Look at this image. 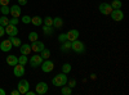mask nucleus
Wrapping results in <instances>:
<instances>
[{
    "label": "nucleus",
    "instance_id": "33",
    "mask_svg": "<svg viewBox=\"0 0 129 95\" xmlns=\"http://www.w3.org/2000/svg\"><path fill=\"white\" fill-rule=\"evenodd\" d=\"M67 83H69V86H70L71 89H74L75 86H76V80H74V78H72V80H70V81L67 80Z\"/></svg>",
    "mask_w": 129,
    "mask_h": 95
},
{
    "label": "nucleus",
    "instance_id": "12",
    "mask_svg": "<svg viewBox=\"0 0 129 95\" xmlns=\"http://www.w3.org/2000/svg\"><path fill=\"white\" fill-rule=\"evenodd\" d=\"M66 35H67V40L72 43V41H75V40H78V39H79L80 32H79L78 30H75V28H74V30H70L69 32H66Z\"/></svg>",
    "mask_w": 129,
    "mask_h": 95
},
{
    "label": "nucleus",
    "instance_id": "21",
    "mask_svg": "<svg viewBox=\"0 0 129 95\" xmlns=\"http://www.w3.org/2000/svg\"><path fill=\"white\" fill-rule=\"evenodd\" d=\"M110 5H111V8H112V9H121L123 3H121V0H112Z\"/></svg>",
    "mask_w": 129,
    "mask_h": 95
},
{
    "label": "nucleus",
    "instance_id": "10",
    "mask_svg": "<svg viewBox=\"0 0 129 95\" xmlns=\"http://www.w3.org/2000/svg\"><path fill=\"white\" fill-rule=\"evenodd\" d=\"M5 28V34L7 35H9V36H16V35H18V28H17V26H14V25H8V26H5L4 27Z\"/></svg>",
    "mask_w": 129,
    "mask_h": 95
},
{
    "label": "nucleus",
    "instance_id": "3",
    "mask_svg": "<svg viewBox=\"0 0 129 95\" xmlns=\"http://www.w3.org/2000/svg\"><path fill=\"white\" fill-rule=\"evenodd\" d=\"M40 67H41V71L44 73H49V72H52L53 69H54V62H52L49 59H44Z\"/></svg>",
    "mask_w": 129,
    "mask_h": 95
},
{
    "label": "nucleus",
    "instance_id": "28",
    "mask_svg": "<svg viewBox=\"0 0 129 95\" xmlns=\"http://www.w3.org/2000/svg\"><path fill=\"white\" fill-rule=\"evenodd\" d=\"M0 25H2L3 27L8 26L9 25V18L7 16H2V17H0Z\"/></svg>",
    "mask_w": 129,
    "mask_h": 95
},
{
    "label": "nucleus",
    "instance_id": "18",
    "mask_svg": "<svg viewBox=\"0 0 129 95\" xmlns=\"http://www.w3.org/2000/svg\"><path fill=\"white\" fill-rule=\"evenodd\" d=\"M7 63H8V66H16L17 63H18V58L16 55H8L7 57Z\"/></svg>",
    "mask_w": 129,
    "mask_h": 95
},
{
    "label": "nucleus",
    "instance_id": "19",
    "mask_svg": "<svg viewBox=\"0 0 129 95\" xmlns=\"http://www.w3.org/2000/svg\"><path fill=\"white\" fill-rule=\"evenodd\" d=\"M9 40H10V43H12V45L16 46V48H19L22 45V41H21V39H18L17 36H10Z\"/></svg>",
    "mask_w": 129,
    "mask_h": 95
},
{
    "label": "nucleus",
    "instance_id": "24",
    "mask_svg": "<svg viewBox=\"0 0 129 95\" xmlns=\"http://www.w3.org/2000/svg\"><path fill=\"white\" fill-rule=\"evenodd\" d=\"M39 54L41 55V58H43V59H49V57H50V51H49L48 49H45V48H44V49H43V50L39 53Z\"/></svg>",
    "mask_w": 129,
    "mask_h": 95
},
{
    "label": "nucleus",
    "instance_id": "26",
    "mask_svg": "<svg viewBox=\"0 0 129 95\" xmlns=\"http://www.w3.org/2000/svg\"><path fill=\"white\" fill-rule=\"evenodd\" d=\"M71 69H72V67H71L70 63H64V64L62 66V72H63V73H66V75L71 72Z\"/></svg>",
    "mask_w": 129,
    "mask_h": 95
},
{
    "label": "nucleus",
    "instance_id": "32",
    "mask_svg": "<svg viewBox=\"0 0 129 95\" xmlns=\"http://www.w3.org/2000/svg\"><path fill=\"white\" fill-rule=\"evenodd\" d=\"M66 40H67V35L66 34H59V36H58L59 43H63V41H66Z\"/></svg>",
    "mask_w": 129,
    "mask_h": 95
},
{
    "label": "nucleus",
    "instance_id": "5",
    "mask_svg": "<svg viewBox=\"0 0 129 95\" xmlns=\"http://www.w3.org/2000/svg\"><path fill=\"white\" fill-rule=\"evenodd\" d=\"M48 90H49V86H48V83H47V82L41 81V82H38V83H36V90H35L36 94H39V95H44V94L48 92Z\"/></svg>",
    "mask_w": 129,
    "mask_h": 95
},
{
    "label": "nucleus",
    "instance_id": "22",
    "mask_svg": "<svg viewBox=\"0 0 129 95\" xmlns=\"http://www.w3.org/2000/svg\"><path fill=\"white\" fill-rule=\"evenodd\" d=\"M70 49H71V41H69V40L63 41L62 46H61V50L62 51H66V50H70Z\"/></svg>",
    "mask_w": 129,
    "mask_h": 95
},
{
    "label": "nucleus",
    "instance_id": "37",
    "mask_svg": "<svg viewBox=\"0 0 129 95\" xmlns=\"http://www.w3.org/2000/svg\"><path fill=\"white\" fill-rule=\"evenodd\" d=\"M18 4L19 5H26L27 4V0H18Z\"/></svg>",
    "mask_w": 129,
    "mask_h": 95
},
{
    "label": "nucleus",
    "instance_id": "23",
    "mask_svg": "<svg viewBox=\"0 0 129 95\" xmlns=\"http://www.w3.org/2000/svg\"><path fill=\"white\" fill-rule=\"evenodd\" d=\"M71 92H72V89L70 87V86H62V89H61V94L62 95H71Z\"/></svg>",
    "mask_w": 129,
    "mask_h": 95
},
{
    "label": "nucleus",
    "instance_id": "1",
    "mask_svg": "<svg viewBox=\"0 0 129 95\" xmlns=\"http://www.w3.org/2000/svg\"><path fill=\"white\" fill-rule=\"evenodd\" d=\"M67 75H66V73H58V75H56L54 77H53L52 78V83H53V85H54V86H64V85H66V83H67Z\"/></svg>",
    "mask_w": 129,
    "mask_h": 95
},
{
    "label": "nucleus",
    "instance_id": "9",
    "mask_svg": "<svg viewBox=\"0 0 129 95\" xmlns=\"http://www.w3.org/2000/svg\"><path fill=\"white\" fill-rule=\"evenodd\" d=\"M44 48H45V45H44L43 41L36 40V41H32V43H31V50L34 51V53H40Z\"/></svg>",
    "mask_w": 129,
    "mask_h": 95
},
{
    "label": "nucleus",
    "instance_id": "38",
    "mask_svg": "<svg viewBox=\"0 0 129 95\" xmlns=\"http://www.w3.org/2000/svg\"><path fill=\"white\" fill-rule=\"evenodd\" d=\"M25 95H36V92H35V91H30V90H28Z\"/></svg>",
    "mask_w": 129,
    "mask_h": 95
},
{
    "label": "nucleus",
    "instance_id": "7",
    "mask_svg": "<svg viewBox=\"0 0 129 95\" xmlns=\"http://www.w3.org/2000/svg\"><path fill=\"white\" fill-rule=\"evenodd\" d=\"M30 90V82L27 80H21L18 82V91L19 94H26Z\"/></svg>",
    "mask_w": 129,
    "mask_h": 95
},
{
    "label": "nucleus",
    "instance_id": "13",
    "mask_svg": "<svg viewBox=\"0 0 129 95\" xmlns=\"http://www.w3.org/2000/svg\"><path fill=\"white\" fill-rule=\"evenodd\" d=\"M13 75L17 76V77H22L25 75V67L22 64H19V63H17L13 68Z\"/></svg>",
    "mask_w": 129,
    "mask_h": 95
},
{
    "label": "nucleus",
    "instance_id": "31",
    "mask_svg": "<svg viewBox=\"0 0 129 95\" xmlns=\"http://www.w3.org/2000/svg\"><path fill=\"white\" fill-rule=\"evenodd\" d=\"M9 10H10V8H9L8 5H3V7H2V13H3L4 16L9 14Z\"/></svg>",
    "mask_w": 129,
    "mask_h": 95
},
{
    "label": "nucleus",
    "instance_id": "16",
    "mask_svg": "<svg viewBox=\"0 0 129 95\" xmlns=\"http://www.w3.org/2000/svg\"><path fill=\"white\" fill-rule=\"evenodd\" d=\"M43 34H44L45 36H52L53 32H54V27L53 26H45V25H43Z\"/></svg>",
    "mask_w": 129,
    "mask_h": 95
},
{
    "label": "nucleus",
    "instance_id": "39",
    "mask_svg": "<svg viewBox=\"0 0 129 95\" xmlns=\"http://www.w3.org/2000/svg\"><path fill=\"white\" fill-rule=\"evenodd\" d=\"M10 94H12V95H19V91H18V89H17V90H13Z\"/></svg>",
    "mask_w": 129,
    "mask_h": 95
},
{
    "label": "nucleus",
    "instance_id": "6",
    "mask_svg": "<svg viewBox=\"0 0 129 95\" xmlns=\"http://www.w3.org/2000/svg\"><path fill=\"white\" fill-rule=\"evenodd\" d=\"M110 16H111V18L115 21V22H120V21L124 19V13H123L121 9H112Z\"/></svg>",
    "mask_w": 129,
    "mask_h": 95
},
{
    "label": "nucleus",
    "instance_id": "36",
    "mask_svg": "<svg viewBox=\"0 0 129 95\" xmlns=\"http://www.w3.org/2000/svg\"><path fill=\"white\" fill-rule=\"evenodd\" d=\"M4 35H5V28H4L2 25H0V37L4 36Z\"/></svg>",
    "mask_w": 129,
    "mask_h": 95
},
{
    "label": "nucleus",
    "instance_id": "15",
    "mask_svg": "<svg viewBox=\"0 0 129 95\" xmlns=\"http://www.w3.org/2000/svg\"><path fill=\"white\" fill-rule=\"evenodd\" d=\"M19 50H21V54H23V55H30V53L32 51L31 45H28V44H22L19 46Z\"/></svg>",
    "mask_w": 129,
    "mask_h": 95
},
{
    "label": "nucleus",
    "instance_id": "4",
    "mask_svg": "<svg viewBox=\"0 0 129 95\" xmlns=\"http://www.w3.org/2000/svg\"><path fill=\"white\" fill-rule=\"evenodd\" d=\"M43 60H44V59L41 58V55L39 54V53H36L35 55H32V57L30 58V66H31L32 68H36V67L41 66Z\"/></svg>",
    "mask_w": 129,
    "mask_h": 95
},
{
    "label": "nucleus",
    "instance_id": "40",
    "mask_svg": "<svg viewBox=\"0 0 129 95\" xmlns=\"http://www.w3.org/2000/svg\"><path fill=\"white\" fill-rule=\"evenodd\" d=\"M0 95H5V91L3 89H0Z\"/></svg>",
    "mask_w": 129,
    "mask_h": 95
},
{
    "label": "nucleus",
    "instance_id": "29",
    "mask_svg": "<svg viewBox=\"0 0 129 95\" xmlns=\"http://www.w3.org/2000/svg\"><path fill=\"white\" fill-rule=\"evenodd\" d=\"M43 25H45V26H53V18L52 17H45L44 19H43Z\"/></svg>",
    "mask_w": 129,
    "mask_h": 95
},
{
    "label": "nucleus",
    "instance_id": "34",
    "mask_svg": "<svg viewBox=\"0 0 129 95\" xmlns=\"http://www.w3.org/2000/svg\"><path fill=\"white\" fill-rule=\"evenodd\" d=\"M9 23H10V25H14V26L18 25V18H17V17H13L12 19H9Z\"/></svg>",
    "mask_w": 129,
    "mask_h": 95
},
{
    "label": "nucleus",
    "instance_id": "30",
    "mask_svg": "<svg viewBox=\"0 0 129 95\" xmlns=\"http://www.w3.org/2000/svg\"><path fill=\"white\" fill-rule=\"evenodd\" d=\"M21 21H22L25 25H28V23H31V17L30 16H23L22 18H21Z\"/></svg>",
    "mask_w": 129,
    "mask_h": 95
},
{
    "label": "nucleus",
    "instance_id": "14",
    "mask_svg": "<svg viewBox=\"0 0 129 95\" xmlns=\"http://www.w3.org/2000/svg\"><path fill=\"white\" fill-rule=\"evenodd\" d=\"M9 14H12V17H19L21 16V7L19 4H14L10 7V10H9Z\"/></svg>",
    "mask_w": 129,
    "mask_h": 95
},
{
    "label": "nucleus",
    "instance_id": "8",
    "mask_svg": "<svg viewBox=\"0 0 129 95\" xmlns=\"http://www.w3.org/2000/svg\"><path fill=\"white\" fill-rule=\"evenodd\" d=\"M98 9H100L101 14H103V16H110L111 10H112V8H111V5L109 3H101L98 5Z\"/></svg>",
    "mask_w": 129,
    "mask_h": 95
},
{
    "label": "nucleus",
    "instance_id": "25",
    "mask_svg": "<svg viewBox=\"0 0 129 95\" xmlns=\"http://www.w3.org/2000/svg\"><path fill=\"white\" fill-rule=\"evenodd\" d=\"M28 40H30V43L39 40V34H38V32H35V31H32V32H30V34H28Z\"/></svg>",
    "mask_w": 129,
    "mask_h": 95
},
{
    "label": "nucleus",
    "instance_id": "35",
    "mask_svg": "<svg viewBox=\"0 0 129 95\" xmlns=\"http://www.w3.org/2000/svg\"><path fill=\"white\" fill-rule=\"evenodd\" d=\"M10 3V0H0V7H3V5H8Z\"/></svg>",
    "mask_w": 129,
    "mask_h": 95
},
{
    "label": "nucleus",
    "instance_id": "20",
    "mask_svg": "<svg viewBox=\"0 0 129 95\" xmlns=\"http://www.w3.org/2000/svg\"><path fill=\"white\" fill-rule=\"evenodd\" d=\"M62 26H63V19L61 17L53 18V27H54V28H61Z\"/></svg>",
    "mask_w": 129,
    "mask_h": 95
},
{
    "label": "nucleus",
    "instance_id": "17",
    "mask_svg": "<svg viewBox=\"0 0 129 95\" xmlns=\"http://www.w3.org/2000/svg\"><path fill=\"white\" fill-rule=\"evenodd\" d=\"M31 23L39 27V26H43V18L39 17V16H35V17H31Z\"/></svg>",
    "mask_w": 129,
    "mask_h": 95
},
{
    "label": "nucleus",
    "instance_id": "2",
    "mask_svg": "<svg viewBox=\"0 0 129 95\" xmlns=\"http://www.w3.org/2000/svg\"><path fill=\"white\" fill-rule=\"evenodd\" d=\"M71 49L75 51V53H78V54H81V53L85 51V45L83 41H80L79 39L78 40H75L71 43Z\"/></svg>",
    "mask_w": 129,
    "mask_h": 95
},
{
    "label": "nucleus",
    "instance_id": "11",
    "mask_svg": "<svg viewBox=\"0 0 129 95\" xmlns=\"http://www.w3.org/2000/svg\"><path fill=\"white\" fill-rule=\"evenodd\" d=\"M12 48H13V45H12V43H10V40H9V39L3 40L2 43H0V50L4 51V53H8Z\"/></svg>",
    "mask_w": 129,
    "mask_h": 95
},
{
    "label": "nucleus",
    "instance_id": "27",
    "mask_svg": "<svg viewBox=\"0 0 129 95\" xmlns=\"http://www.w3.org/2000/svg\"><path fill=\"white\" fill-rule=\"evenodd\" d=\"M27 62H28V58H27V55H21L19 58H18V63L19 64H22V66H26L27 64Z\"/></svg>",
    "mask_w": 129,
    "mask_h": 95
},
{
    "label": "nucleus",
    "instance_id": "41",
    "mask_svg": "<svg viewBox=\"0 0 129 95\" xmlns=\"http://www.w3.org/2000/svg\"><path fill=\"white\" fill-rule=\"evenodd\" d=\"M0 13H2V7H0Z\"/></svg>",
    "mask_w": 129,
    "mask_h": 95
}]
</instances>
